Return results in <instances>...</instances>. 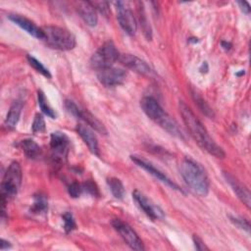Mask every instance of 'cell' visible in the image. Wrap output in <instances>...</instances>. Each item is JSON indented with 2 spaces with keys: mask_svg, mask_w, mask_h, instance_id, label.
<instances>
[{
  "mask_svg": "<svg viewBox=\"0 0 251 251\" xmlns=\"http://www.w3.org/2000/svg\"><path fill=\"white\" fill-rule=\"evenodd\" d=\"M178 108L182 117V121L185 124L189 134L197 142V144L209 154L217 158H225L226 153L223 148L220 147L210 136L206 127L194 115L192 110L182 101H179Z\"/></svg>",
  "mask_w": 251,
  "mask_h": 251,
  "instance_id": "6da1fadb",
  "label": "cell"
},
{
  "mask_svg": "<svg viewBox=\"0 0 251 251\" xmlns=\"http://www.w3.org/2000/svg\"><path fill=\"white\" fill-rule=\"evenodd\" d=\"M140 106L150 120L158 124L170 134L178 138H184V135L177 123L161 107L155 98L151 96L143 97L140 101Z\"/></svg>",
  "mask_w": 251,
  "mask_h": 251,
  "instance_id": "7a4b0ae2",
  "label": "cell"
},
{
  "mask_svg": "<svg viewBox=\"0 0 251 251\" xmlns=\"http://www.w3.org/2000/svg\"><path fill=\"white\" fill-rule=\"evenodd\" d=\"M180 175L188 187L200 196L209 193L210 182L204 169L190 159H184L180 164Z\"/></svg>",
  "mask_w": 251,
  "mask_h": 251,
  "instance_id": "3957f363",
  "label": "cell"
},
{
  "mask_svg": "<svg viewBox=\"0 0 251 251\" xmlns=\"http://www.w3.org/2000/svg\"><path fill=\"white\" fill-rule=\"evenodd\" d=\"M22 168L18 162H13L9 165L6 170L2 182H1V205H2V216L5 213L6 204L11 201L18 193L22 183Z\"/></svg>",
  "mask_w": 251,
  "mask_h": 251,
  "instance_id": "277c9868",
  "label": "cell"
},
{
  "mask_svg": "<svg viewBox=\"0 0 251 251\" xmlns=\"http://www.w3.org/2000/svg\"><path fill=\"white\" fill-rule=\"evenodd\" d=\"M44 31V41L52 49L68 51L75 46V37L68 29L56 25H47L42 27Z\"/></svg>",
  "mask_w": 251,
  "mask_h": 251,
  "instance_id": "5b68a950",
  "label": "cell"
},
{
  "mask_svg": "<svg viewBox=\"0 0 251 251\" xmlns=\"http://www.w3.org/2000/svg\"><path fill=\"white\" fill-rule=\"evenodd\" d=\"M120 52L112 41L105 42L90 58V65L93 69L101 71L111 68L119 60Z\"/></svg>",
  "mask_w": 251,
  "mask_h": 251,
  "instance_id": "8992f818",
  "label": "cell"
},
{
  "mask_svg": "<svg viewBox=\"0 0 251 251\" xmlns=\"http://www.w3.org/2000/svg\"><path fill=\"white\" fill-rule=\"evenodd\" d=\"M112 226L116 231L121 235L124 241L133 250L142 251L144 250V245L137 235V233L132 229V227L120 219H114L112 221Z\"/></svg>",
  "mask_w": 251,
  "mask_h": 251,
  "instance_id": "52a82bcc",
  "label": "cell"
},
{
  "mask_svg": "<svg viewBox=\"0 0 251 251\" xmlns=\"http://www.w3.org/2000/svg\"><path fill=\"white\" fill-rule=\"evenodd\" d=\"M65 107H66V109L68 110L69 113H71L73 116L76 117L77 119H80V120L84 121L88 126H90L96 131H98L100 133H103V134L107 133V129L105 128L104 125L99 120H97L87 110L80 109L74 101L66 100L65 101Z\"/></svg>",
  "mask_w": 251,
  "mask_h": 251,
  "instance_id": "ba28073f",
  "label": "cell"
},
{
  "mask_svg": "<svg viewBox=\"0 0 251 251\" xmlns=\"http://www.w3.org/2000/svg\"><path fill=\"white\" fill-rule=\"evenodd\" d=\"M117 11H118V21L123 28V30L127 33L128 35H134L137 28L136 20L133 16V13L129 9V7L126 5V3L118 1L116 2Z\"/></svg>",
  "mask_w": 251,
  "mask_h": 251,
  "instance_id": "9c48e42d",
  "label": "cell"
},
{
  "mask_svg": "<svg viewBox=\"0 0 251 251\" xmlns=\"http://www.w3.org/2000/svg\"><path fill=\"white\" fill-rule=\"evenodd\" d=\"M70 146L69 137L61 131H55L50 136V147L53 152V156L58 162H63L68 154Z\"/></svg>",
  "mask_w": 251,
  "mask_h": 251,
  "instance_id": "30bf717a",
  "label": "cell"
},
{
  "mask_svg": "<svg viewBox=\"0 0 251 251\" xmlns=\"http://www.w3.org/2000/svg\"><path fill=\"white\" fill-rule=\"evenodd\" d=\"M98 80L107 87L121 85L125 82L126 78V72L119 68H107L101 71H98L97 74Z\"/></svg>",
  "mask_w": 251,
  "mask_h": 251,
  "instance_id": "8fae6325",
  "label": "cell"
},
{
  "mask_svg": "<svg viewBox=\"0 0 251 251\" xmlns=\"http://www.w3.org/2000/svg\"><path fill=\"white\" fill-rule=\"evenodd\" d=\"M132 198L134 199L140 210H142L145 215L149 217L152 221H155L157 219H163L165 217L163 210L159 206L152 203L144 194H142L138 190H134L132 192Z\"/></svg>",
  "mask_w": 251,
  "mask_h": 251,
  "instance_id": "7c38bea8",
  "label": "cell"
},
{
  "mask_svg": "<svg viewBox=\"0 0 251 251\" xmlns=\"http://www.w3.org/2000/svg\"><path fill=\"white\" fill-rule=\"evenodd\" d=\"M130 159L140 168H142L143 170H145L147 173H149L151 176H153L154 177H156L157 179H159L160 181H162L163 183L167 184L168 186H170L171 188L173 189H176V190H180L181 189L179 188V186L174 182L171 178H169L164 173H162L159 169H157L156 167H154L150 162H148L147 160L141 158V157H138V156H130Z\"/></svg>",
  "mask_w": 251,
  "mask_h": 251,
  "instance_id": "4fadbf2b",
  "label": "cell"
},
{
  "mask_svg": "<svg viewBox=\"0 0 251 251\" xmlns=\"http://www.w3.org/2000/svg\"><path fill=\"white\" fill-rule=\"evenodd\" d=\"M119 61L121 62L122 65H124L126 68L140 74V75H150L153 74L152 69L149 67V65L141 60L140 58H138L135 55L132 54H120L119 57Z\"/></svg>",
  "mask_w": 251,
  "mask_h": 251,
  "instance_id": "5bb4252c",
  "label": "cell"
},
{
  "mask_svg": "<svg viewBox=\"0 0 251 251\" xmlns=\"http://www.w3.org/2000/svg\"><path fill=\"white\" fill-rule=\"evenodd\" d=\"M8 18L10 21H12L15 25L20 26L25 31H26L28 34L34 36L37 39H41V40L44 39L45 35L42 27H38L29 19L18 14H9Z\"/></svg>",
  "mask_w": 251,
  "mask_h": 251,
  "instance_id": "9a60e30c",
  "label": "cell"
},
{
  "mask_svg": "<svg viewBox=\"0 0 251 251\" xmlns=\"http://www.w3.org/2000/svg\"><path fill=\"white\" fill-rule=\"evenodd\" d=\"M224 176L226 182L230 185V187L234 191V193L237 195L239 200L249 208L251 201H250V192L248 188L229 173L224 172Z\"/></svg>",
  "mask_w": 251,
  "mask_h": 251,
  "instance_id": "2e32d148",
  "label": "cell"
},
{
  "mask_svg": "<svg viewBox=\"0 0 251 251\" xmlns=\"http://www.w3.org/2000/svg\"><path fill=\"white\" fill-rule=\"evenodd\" d=\"M76 132L87 145L90 152L96 156H99V146L98 140L92 129L83 124H78L76 126Z\"/></svg>",
  "mask_w": 251,
  "mask_h": 251,
  "instance_id": "e0dca14e",
  "label": "cell"
},
{
  "mask_svg": "<svg viewBox=\"0 0 251 251\" xmlns=\"http://www.w3.org/2000/svg\"><path fill=\"white\" fill-rule=\"evenodd\" d=\"M76 12L78 13L79 17L83 20V22L89 26H95L98 22V17L96 10L91 5L90 2L86 1H79L75 5Z\"/></svg>",
  "mask_w": 251,
  "mask_h": 251,
  "instance_id": "ac0fdd59",
  "label": "cell"
},
{
  "mask_svg": "<svg viewBox=\"0 0 251 251\" xmlns=\"http://www.w3.org/2000/svg\"><path fill=\"white\" fill-rule=\"evenodd\" d=\"M23 109V102L20 100H16L11 105L9 112L7 114L6 120H5V126L8 129H14L20 120V116Z\"/></svg>",
  "mask_w": 251,
  "mask_h": 251,
  "instance_id": "d6986e66",
  "label": "cell"
},
{
  "mask_svg": "<svg viewBox=\"0 0 251 251\" xmlns=\"http://www.w3.org/2000/svg\"><path fill=\"white\" fill-rule=\"evenodd\" d=\"M21 148L23 149L25 156L29 159H36L41 155L40 146L32 139H24L21 141Z\"/></svg>",
  "mask_w": 251,
  "mask_h": 251,
  "instance_id": "ffe728a7",
  "label": "cell"
},
{
  "mask_svg": "<svg viewBox=\"0 0 251 251\" xmlns=\"http://www.w3.org/2000/svg\"><path fill=\"white\" fill-rule=\"evenodd\" d=\"M48 210V200L44 194H37L33 197V203L30 207V212L33 214H44Z\"/></svg>",
  "mask_w": 251,
  "mask_h": 251,
  "instance_id": "44dd1931",
  "label": "cell"
},
{
  "mask_svg": "<svg viewBox=\"0 0 251 251\" xmlns=\"http://www.w3.org/2000/svg\"><path fill=\"white\" fill-rule=\"evenodd\" d=\"M191 95L192 98L195 102V104L197 105V107L199 108V110L208 118H214V112L212 110V108L209 106V104L203 99V97L200 95V93L197 92V90L191 88Z\"/></svg>",
  "mask_w": 251,
  "mask_h": 251,
  "instance_id": "7402d4cb",
  "label": "cell"
},
{
  "mask_svg": "<svg viewBox=\"0 0 251 251\" xmlns=\"http://www.w3.org/2000/svg\"><path fill=\"white\" fill-rule=\"evenodd\" d=\"M107 184L113 194V196L117 199H123L125 196V187L122 181L117 177H109L107 179Z\"/></svg>",
  "mask_w": 251,
  "mask_h": 251,
  "instance_id": "603a6c76",
  "label": "cell"
},
{
  "mask_svg": "<svg viewBox=\"0 0 251 251\" xmlns=\"http://www.w3.org/2000/svg\"><path fill=\"white\" fill-rule=\"evenodd\" d=\"M37 101H38V105L43 114H45L47 117H49L51 119H56L57 115H56L55 111L51 108L44 93L41 90L37 91Z\"/></svg>",
  "mask_w": 251,
  "mask_h": 251,
  "instance_id": "cb8c5ba5",
  "label": "cell"
},
{
  "mask_svg": "<svg viewBox=\"0 0 251 251\" xmlns=\"http://www.w3.org/2000/svg\"><path fill=\"white\" fill-rule=\"evenodd\" d=\"M26 59H27V61H28V63H29V65H30L36 72H38L39 74H41L42 75H44V76L47 77V78H50V77H51V74H50L49 70L46 69L40 61H38L36 58H34V57L31 56V55H27V56H26Z\"/></svg>",
  "mask_w": 251,
  "mask_h": 251,
  "instance_id": "d4e9b609",
  "label": "cell"
},
{
  "mask_svg": "<svg viewBox=\"0 0 251 251\" xmlns=\"http://www.w3.org/2000/svg\"><path fill=\"white\" fill-rule=\"evenodd\" d=\"M138 14H139V22H140L143 33H144L145 37L148 40H151V38H152V30H151V27L149 25V23L147 21V18H146V15H145V12H144V9H143L142 6L139 7Z\"/></svg>",
  "mask_w": 251,
  "mask_h": 251,
  "instance_id": "484cf974",
  "label": "cell"
},
{
  "mask_svg": "<svg viewBox=\"0 0 251 251\" xmlns=\"http://www.w3.org/2000/svg\"><path fill=\"white\" fill-rule=\"evenodd\" d=\"M45 121L41 114H36L32 123L31 130L33 133H41L45 131Z\"/></svg>",
  "mask_w": 251,
  "mask_h": 251,
  "instance_id": "4316f807",
  "label": "cell"
},
{
  "mask_svg": "<svg viewBox=\"0 0 251 251\" xmlns=\"http://www.w3.org/2000/svg\"><path fill=\"white\" fill-rule=\"evenodd\" d=\"M63 220H64V229L67 233L73 231L74 229L76 228V225L75 222V219L73 215L70 212H66L63 215Z\"/></svg>",
  "mask_w": 251,
  "mask_h": 251,
  "instance_id": "83f0119b",
  "label": "cell"
},
{
  "mask_svg": "<svg viewBox=\"0 0 251 251\" xmlns=\"http://www.w3.org/2000/svg\"><path fill=\"white\" fill-rule=\"evenodd\" d=\"M229 217V220L230 222L236 226L237 227L241 228V229H244L246 230L247 232L250 231V224L247 220L245 219H242V218H239V217H234V216H228Z\"/></svg>",
  "mask_w": 251,
  "mask_h": 251,
  "instance_id": "f1b7e54d",
  "label": "cell"
},
{
  "mask_svg": "<svg viewBox=\"0 0 251 251\" xmlns=\"http://www.w3.org/2000/svg\"><path fill=\"white\" fill-rule=\"evenodd\" d=\"M68 192L73 198H77L83 192V186L81 183L74 181L69 185Z\"/></svg>",
  "mask_w": 251,
  "mask_h": 251,
  "instance_id": "f546056e",
  "label": "cell"
},
{
  "mask_svg": "<svg viewBox=\"0 0 251 251\" xmlns=\"http://www.w3.org/2000/svg\"><path fill=\"white\" fill-rule=\"evenodd\" d=\"M91 5L94 7L95 10H98L101 14H103L105 17H108L110 14V8H109V4L107 2L104 1H100V2H90Z\"/></svg>",
  "mask_w": 251,
  "mask_h": 251,
  "instance_id": "4dcf8cb0",
  "label": "cell"
},
{
  "mask_svg": "<svg viewBox=\"0 0 251 251\" xmlns=\"http://www.w3.org/2000/svg\"><path fill=\"white\" fill-rule=\"evenodd\" d=\"M83 186V191L88 192L89 194L93 195V196H99V190L97 185L95 184V182H93L92 180H87L85 182L82 183Z\"/></svg>",
  "mask_w": 251,
  "mask_h": 251,
  "instance_id": "1f68e13d",
  "label": "cell"
},
{
  "mask_svg": "<svg viewBox=\"0 0 251 251\" xmlns=\"http://www.w3.org/2000/svg\"><path fill=\"white\" fill-rule=\"evenodd\" d=\"M193 242H194V246L197 250H205V249H208L206 247V245L204 244V242L202 241V239L200 237H198L196 234L193 235Z\"/></svg>",
  "mask_w": 251,
  "mask_h": 251,
  "instance_id": "d6a6232c",
  "label": "cell"
},
{
  "mask_svg": "<svg viewBox=\"0 0 251 251\" xmlns=\"http://www.w3.org/2000/svg\"><path fill=\"white\" fill-rule=\"evenodd\" d=\"M238 5L241 8L242 12L245 14H249L250 13V5L248 2L246 1H238Z\"/></svg>",
  "mask_w": 251,
  "mask_h": 251,
  "instance_id": "836d02e7",
  "label": "cell"
},
{
  "mask_svg": "<svg viewBox=\"0 0 251 251\" xmlns=\"http://www.w3.org/2000/svg\"><path fill=\"white\" fill-rule=\"evenodd\" d=\"M10 247H11L10 242L6 241L5 239H1V250H5V249H8Z\"/></svg>",
  "mask_w": 251,
  "mask_h": 251,
  "instance_id": "e575fe53",
  "label": "cell"
},
{
  "mask_svg": "<svg viewBox=\"0 0 251 251\" xmlns=\"http://www.w3.org/2000/svg\"><path fill=\"white\" fill-rule=\"evenodd\" d=\"M221 45H222V47H223L225 50H226V51L231 48V44H230L229 42H227V41H222Z\"/></svg>",
  "mask_w": 251,
  "mask_h": 251,
  "instance_id": "d590c367",
  "label": "cell"
}]
</instances>
